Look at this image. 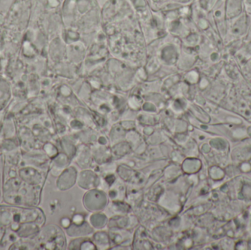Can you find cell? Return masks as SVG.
I'll return each instance as SVG.
<instances>
[{
	"label": "cell",
	"mask_w": 251,
	"mask_h": 250,
	"mask_svg": "<svg viewBox=\"0 0 251 250\" xmlns=\"http://www.w3.org/2000/svg\"><path fill=\"white\" fill-rule=\"evenodd\" d=\"M250 16L244 12L240 16L228 22L227 36L232 37L234 39L245 38L249 29ZM226 36V37H227Z\"/></svg>",
	"instance_id": "obj_1"
},
{
	"label": "cell",
	"mask_w": 251,
	"mask_h": 250,
	"mask_svg": "<svg viewBox=\"0 0 251 250\" xmlns=\"http://www.w3.org/2000/svg\"><path fill=\"white\" fill-rule=\"evenodd\" d=\"M212 11V18L216 25L220 37L223 39H225L228 32V20L226 15L225 0H218Z\"/></svg>",
	"instance_id": "obj_2"
},
{
	"label": "cell",
	"mask_w": 251,
	"mask_h": 250,
	"mask_svg": "<svg viewBox=\"0 0 251 250\" xmlns=\"http://www.w3.org/2000/svg\"><path fill=\"white\" fill-rule=\"evenodd\" d=\"M245 12L251 16V0H244Z\"/></svg>",
	"instance_id": "obj_6"
},
{
	"label": "cell",
	"mask_w": 251,
	"mask_h": 250,
	"mask_svg": "<svg viewBox=\"0 0 251 250\" xmlns=\"http://www.w3.org/2000/svg\"><path fill=\"white\" fill-rule=\"evenodd\" d=\"M1 56H0V71H1V69L2 68V65H1Z\"/></svg>",
	"instance_id": "obj_10"
},
{
	"label": "cell",
	"mask_w": 251,
	"mask_h": 250,
	"mask_svg": "<svg viewBox=\"0 0 251 250\" xmlns=\"http://www.w3.org/2000/svg\"><path fill=\"white\" fill-rule=\"evenodd\" d=\"M248 133H249V135L251 136V126L249 128V129H248Z\"/></svg>",
	"instance_id": "obj_9"
},
{
	"label": "cell",
	"mask_w": 251,
	"mask_h": 250,
	"mask_svg": "<svg viewBox=\"0 0 251 250\" xmlns=\"http://www.w3.org/2000/svg\"><path fill=\"white\" fill-rule=\"evenodd\" d=\"M243 70L247 72V75L249 76V74L251 75V59L249 61L246 62V65H245L244 68H243Z\"/></svg>",
	"instance_id": "obj_7"
},
{
	"label": "cell",
	"mask_w": 251,
	"mask_h": 250,
	"mask_svg": "<svg viewBox=\"0 0 251 250\" xmlns=\"http://www.w3.org/2000/svg\"><path fill=\"white\" fill-rule=\"evenodd\" d=\"M246 41L248 43L251 42V16H250V23H249V29H248L247 34H246V37H245Z\"/></svg>",
	"instance_id": "obj_8"
},
{
	"label": "cell",
	"mask_w": 251,
	"mask_h": 250,
	"mask_svg": "<svg viewBox=\"0 0 251 250\" xmlns=\"http://www.w3.org/2000/svg\"><path fill=\"white\" fill-rule=\"evenodd\" d=\"M3 157L0 153V203L2 201V181H3Z\"/></svg>",
	"instance_id": "obj_5"
},
{
	"label": "cell",
	"mask_w": 251,
	"mask_h": 250,
	"mask_svg": "<svg viewBox=\"0 0 251 250\" xmlns=\"http://www.w3.org/2000/svg\"><path fill=\"white\" fill-rule=\"evenodd\" d=\"M225 9L227 20H232L244 13V0H225Z\"/></svg>",
	"instance_id": "obj_4"
},
{
	"label": "cell",
	"mask_w": 251,
	"mask_h": 250,
	"mask_svg": "<svg viewBox=\"0 0 251 250\" xmlns=\"http://www.w3.org/2000/svg\"><path fill=\"white\" fill-rule=\"evenodd\" d=\"M12 97L11 84L4 78L0 77V113L4 112L8 107L11 102Z\"/></svg>",
	"instance_id": "obj_3"
},
{
	"label": "cell",
	"mask_w": 251,
	"mask_h": 250,
	"mask_svg": "<svg viewBox=\"0 0 251 250\" xmlns=\"http://www.w3.org/2000/svg\"><path fill=\"white\" fill-rule=\"evenodd\" d=\"M1 222H0V228H1Z\"/></svg>",
	"instance_id": "obj_11"
}]
</instances>
